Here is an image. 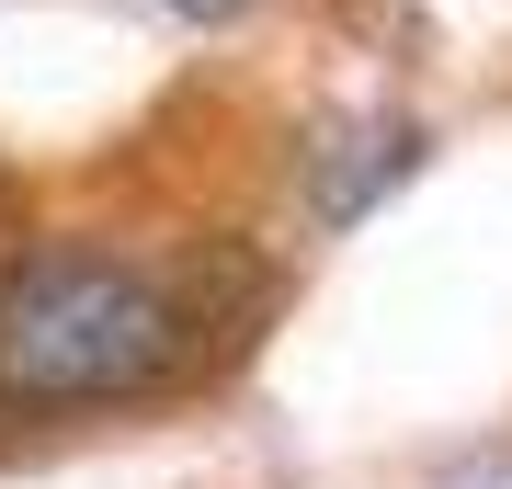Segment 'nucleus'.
Returning <instances> with one entry per match:
<instances>
[{
    "label": "nucleus",
    "instance_id": "obj_3",
    "mask_svg": "<svg viewBox=\"0 0 512 489\" xmlns=\"http://www.w3.org/2000/svg\"><path fill=\"white\" fill-rule=\"evenodd\" d=\"M160 12H183V23H239L251 0H160Z\"/></svg>",
    "mask_w": 512,
    "mask_h": 489
},
{
    "label": "nucleus",
    "instance_id": "obj_1",
    "mask_svg": "<svg viewBox=\"0 0 512 489\" xmlns=\"http://www.w3.org/2000/svg\"><path fill=\"white\" fill-rule=\"evenodd\" d=\"M205 308L137 251L0 262V410H137L183 387Z\"/></svg>",
    "mask_w": 512,
    "mask_h": 489
},
{
    "label": "nucleus",
    "instance_id": "obj_2",
    "mask_svg": "<svg viewBox=\"0 0 512 489\" xmlns=\"http://www.w3.org/2000/svg\"><path fill=\"white\" fill-rule=\"evenodd\" d=\"M410 171H421V126L410 114H365V126H342L308 160V205H319V228H353V217H376V194L410 182Z\"/></svg>",
    "mask_w": 512,
    "mask_h": 489
}]
</instances>
